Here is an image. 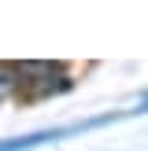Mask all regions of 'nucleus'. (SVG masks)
<instances>
[{"label":"nucleus","instance_id":"1","mask_svg":"<svg viewBox=\"0 0 148 151\" xmlns=\"http://www.w3.org/2000/svg\"><path fill=\"white\" fill-rule=\"evenodd\" d=\"M41 140H52V137L48 133H44V137H22V140H11V144H0V151H26V147L41 144Z\"/></svg>","mask_w":148,"mask_h":151}]
</instances>
